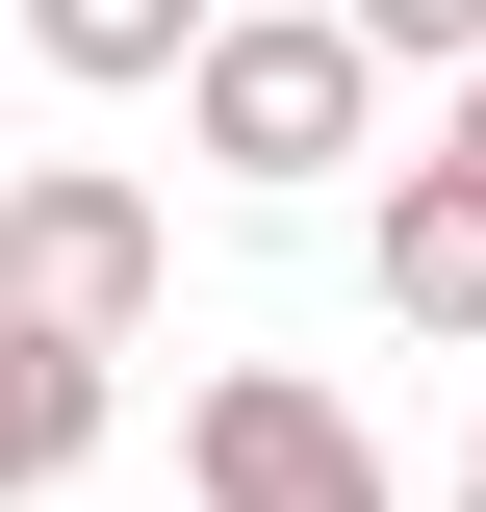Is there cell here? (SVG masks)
I'll return each instance as SVG.
<instances>
[{
    "mask_svg": "<svg viewBox=\"0 0 486 512\" xmlns=\"http://www.w3.org/2000/svg\"><path fill=\"white\" fill-rule=\"evenodd\" d=\"M180 26H205V0H26V77H77V103H154V77H180Z\"/></svg>",
    "mask_w": 486,
    "mask_h": 512,
    "instance_id": "cell-6",
    "label": "cell"
},
{
    "mask_svg": "<svg viewBox=\"0 0 486 512\" xmlns=\"http://www.w3.org/2000/svg\"><path fill=\"white\" fill-rule=\"evenodd\" d=\"M180 512H384V436L307 359H205L180 384Z\"/></svg>",
    "mask_w": 486,
    "mask_h": 512,
    "instance_id": "cell-3",
    "label": "cell"
},
{
    "mask_svg": "<svg viewBox=\"0 0 486 512\" xmlns=\"http://www.w3.org/2000/svg\"><path fill=\"white\" fill-rule=\"evenodd\" d=\"M333 26H359V77H461L486 52V0H333Z\"/></svg>",
    "mask_w": 486,
    "mask_h": 512,
    "instance_id": "cell-7",
    "label": "cell"
},
{
    "mask_svg": "<svg viewBox=\"0 0 486 512\" xmlns=\"http://www.w3.org/2000/svg\"><path fill=\"white\" fill-rule=\"evenodd\" d=\"M461 512H486V436H461Z\"/></svg>",
    "mask_w": 486,
    "mask_h": 512,
    "instance_id": "cell-9",
    "label": "cell"
},
{
    "mask_svg": "<svg viewBox=\"0 0 486 512\" xmlns=\"http://www.w3.org/2000/svg\"><path fill=\"white\" fill-rule=\"evenodd\" d=\"M103 384H128V359H77V333L0 308V512H52L77 461H103Z\"/></svg>",
    "mask_w": 486,
    "mask_h": 512,
    "instance_id": "cell-5",
    "label": "cell"
},
{
    "mask_svg": "<svg viewBox=\"0 0 486 512\" xmlns=\"http://www.w3.org/2000/svg\"><path fill=\"white\" fill-rule=\"evenodd\" d=\"M435 154H461V180H486V52H461V77H435Z\"/></svg>",
    "mask_w": 486,
    "mask_h": 512,
    "instance_id": "cell-8",
    "label": "cell"
},
{
    "mask_svg": "<svg viewBox=\"0 0 486 512\" xmlns=\"http://www.w3.org/2000/svg\"><path fill=\"white\" fill-rule=\"evenodd\" d=\"M154 103H180V154H205L231 205H307V180H359V154H384V77H359L333 0H205Z\"/></svg>",
    "mask_w": 486,
    "mask_h": 512,
    "instance_id": "cell-1",
    "label": "cell"
},
{
    "mask_svg": "<svg viewBox=\"0 0 486 512\" xmlns=\"http://www.w3.org/2000/svg\"><path fill=\"white\" fill-rule=\"evenodd\" d=\"M384 333L486 359V180H461V154H384Z\"/></svg>",
    "mask_w": 486,
    "mask_h": 512,
    "instance_id": "cell-4",
    "label": "cell"
},
{
    "mask_svg": "<svg viewBox=\"0 0 486 512\" xmlns=\"http://www.w3.org/2000/svg\"><path fill=\"white\" fill-rule=\"evenodd\" d=\"M154 282H180L154 180H103V154H0V308H26V333L128 359V333H154Z\"/></svg>",
    "mask_w": 486,
    "mask_h": 512,
    "instance_id": "cell-2",
    "label": "cell"
}]
</instances>
